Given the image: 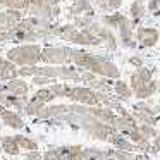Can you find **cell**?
Instances as JSON below:
<instances>
[{
    "instance_id": "12",
    "label": "cell",
    "mask_w": 160,
    "mask_h": 160,
    "mask_svg": "<svg viewBox=\"0 0 160 160\" xmlns=\"http://www.w3.org/2000/svg\"><path fill=\"white\" fill-rule=\"evenodd\" d=\"M35 98L40 102H43V103H50L52 100H55V93L52 91V88H42V90H38L35 93Z\"/></svg>"
},
{
    "instance_id": "17",
    "label": "cell",
    "mask_w": 160,
    "mask_h": 160,
    "mask_svg": "<svg viewBox=\"0 0 160 160\" xmlns=\"http://www.w3.org/2000/svg\"><path fill=\"white\" fill-rule=\"evenodd\" d=\"M24 160H43V155L38 152H29L28 155L24 157Z\"/></svg>"
},
{
    "instance_id": "8",
    "label": "cell",
    "mask_w": 160,
    "mask_h": 160,
    "mask_svg": "<svg viewBox=\"0 0 160 160\" xmlns=\"http://www.w3.org/2000/svg\"><path fill=\"white\" fill-rule=\"evenodd\" d=\"M69 59V52H66V48L59 50H45L43 53V60L45 62H66Z\"/></svg>"
},
{
    "instance_id": "18",
    "label": "cell",
    "mask_w": 160,
    "mask_h": 160,
    "mask_svg": "<svg viewBox=\"0 0 160 160\" xmlns=\"http://www.w3.org/2000/svg\"><path fill=\"white\" fill-rule=\"evenodd\" d=\"M33 83L35 84H47V83H50V79L45 76H36V78H33Z\"/></svg>"
},
{
    "instance_id": "15",
    "label": "cell",
    "mask_w": 160,
    "mask_h": 160,
    "mask_svg": "<svg viewBox=\"0 0 160 160\" xmlns=\"http://www.w3.org/2000/svg\"><path fill=\"white\" fill-rule=\"evenodd\" d=\"M43 160H60L57 148H50V150H47V152L43 153Z\"/></svg>"
},
{
    "instance_id": "22",
    "label": "cell",
    "mask_w": 160,
    "mask_h": 160,
    "mask_svg": "<svg viewBox=\"0 0 160 160\" xmlns=\"http://www.w3.org/2000/svg\"><path fill=\"white\" fill-rule=\"evenodd\" d=\"M0 131H2V121H0Z\"/></svg>"
},
{
    "instance_id": "20",
    "label": "cell",
    "mask_w": 160,
    "mask_h": 160,
    "mask_svg": "<svg viewBox=\"0 0 160 160\" xmlns=\"http://www.w3.org/2000/svg\"><path fill=\"white\" fill-rule=\"evenodd\" d=\"M134 160H150V158H148L146 155H136V157H134Z\"/></svg>"
},
{
    "instance_id": "16",
    "label": "cell",
    "mask_w": 160,
    "mask_h": 160,
    "mask_svg": "<svg viewBox=\"0 0 160 160\" xmlns=\"http://www.w3.org/2000/svg\"><path fill=\"white\" fill-rule=\"evenodd\" d=\"M2 4H7L12 5V7H24L26 5V0H0Z\"/></svg>"
},
{
    "instance_id": "3",
    "label": "cell",
    "mask_w": 160,
    "mask_h": 160,
    "mask_svg": "<svg viewBox=\"0 0 160 160\" xmlns=\"http://www.w3.org/2000/svg\"><path fill=\"white\" fill-rule=\"evenodd\" d=\"M9 59L16 64H21V66H33L42 59V53H40L38 47H21V48H14L9 52Z\"/></svg>"
},
{
    "instance_id": "19",
    "label": "cell",
    "mask_w": 160,
    "mask_h": 160,
    "mask_svg": "<svg viewBox=\"0 0 160 160\" xmlns=\"http://www.w3.org/2000/svg\"><path fill=\"white\" fill-rule=\"evenodd\" d=\"M5 93H7V91H5V84H4V83H2V81H0V98L4 97V95H5Z\"/></svg>"
},
{
    "instance_id": "1",
    "label": "cell",
    "mask_w": 160,
    "mask_h": 160,
    "mask_svg": "<svg viewBox=\"0 0 160 160\" xmlns=\"http://www.w3.org/2000/svg\"><path fill=\"white\" fill-rule=\"evenodd\" d=\"M52 91L55 97L62 98H71V100L83 103L86 107H100V100H98V93L91 88H81V86H67V84H53Z\"/></svg>"
},
{
    "instance_id": "14",
    "label": "cell",
    "mask_w": 160,
    "mask_h": 160,
    "mask_svg": "<svg viewBox=\"0 0 160 160\" xmlns=\"http://www.w3.org/2000/svg\"><path fill=\"white\" fill-rule=\"evenodd\" d=\"M19 76H22V78H28V76H36V67H33V66L21 67V69H19Z\"/></svg>"
},
{
    "instance_id": "10",
    "label": "cell",
    "mask_w": 160,
    "mask_h": 160,
    "mask_svg": "<svg viewBox=\"0 0 160 160\" xmlns=\"http://www.w3.org/2000/svg\"><path fill=\"white\" fill-rule=\"evenodd\" d=\"M0 148L4 150V153H7V155H11V157L19 155V152H21V148L18 146L14 136H4V139H2V146H0Z\"/></svg>"
},
{
    "instance_id": "2",
    "label": "cell",
    "mask_w": 160,
    "mask_h": 160,
    "mask_svg": "<svg viewBox=\"0 0 160 160\" xmlns=\"http://www.w3.org/2000/svg\"><path fill=\"white\" fill-rule=\"evenodd\" d=\"M131 84H132V91L138 98H146L150 95H153L157 91V84L155 81H152L148 71H138L134 76L131 78Z\"/></svg>"
},
{
    "instance_id": "5",
    "label": "cell",
    "mask_w": 160,
    "mask_h": 160,
    "mask_svg": "<svg viewBox=\"0 0 160 160\" xmlns=\"http://www.w3.org/2000/svg\"><path fill=\"white\" fill-rule=\"evenodd\" d=\"M5 91L9 95H14V97H26L29 91V86L22 79H12L5 83Z\"/></svg>"
},
{
    "instance_id": "9",
    "label": "cell",
    "mask_w": 160,
    "mask_h": 160,
    "mask_svg": "<svg viewBox=\"0 0 160 160\" xmlns=\"http://www.w3.org/2000/svg\"><path fill=\"white\" fill-rule=\"evenodd\" d=\"M16 138V143L21 150H28V152H38V143L35 141L33 138L26 134H14Z\"/></svg>"
},
{
    "instance_id": "13",
    "label": "cell",
    "mask_w": 160,
    "mask_h": 160,
    "mask_svg": "<svg viewBox=\"0 0 160 160\" xmlns=\"http://www.w3.org/2000/svg\"><path fill=\"white\" fill-rule=\"evenodd\" d=\"M115 93H117V97L122 98V100H129V98H131V95H132V91L129 90L124 83H121V81H119V83L115 84Z\"/></svg>"
},
{
    "instance_id": "6",
    "label": "cell",
    "mask_w": 160,
    "mask_h": 160,
    "mask_svg": "<svg viewBox=\"0 0 160 160\" xmlns=\"http://www.w3.org/2000/svg\"><path fill=\"white\" fill-rule=\"evenodd\" d=\"M18 74H19V71L16 69L14 64H11L5 59H0V81L18 79Z\"/></svg>"
},
{
    "instance_id": "21",
    "label": "cell",
    "mask_w": 160,
    "mask_h": 160,
    "mask_svg": "<svg viewBox=\"0 0 160 160\" xmlns=\"http://www.w3.org/2000/svg\"><path fill=\"white\" fill-rule=\"evenodd\" d=\"M2 139H4V136L0 134V146H2Z\"/></svg>"
},
{
    "instance_id": "7",
    "label": "cell",
    "mask_w": 160,
    "mask_h": 160,
    "mask_svg": "<svg viewBox=\"0 0 160 160\" xmlns=\"http://www.w3.org/2000/svg\"><path fill=\"white\" fill-rule=\"evenodd\" d=\"M108 143L110 145H114L117 150H121V152H128L131 153L132 150H136V145H132L131 141H128V139L124 138V136L121 134V132H115L114 136H112L110 139H108Z\"/></svg>"
},
{
    "instance_id": "11",
    "label": "cell",
    "mask_w": 160,
    "mask_h": 160,
    "mask_svg": "<svg viewBox=\"0 0 160 160\" xmlns=\"http://www.w3.org/2000/svg\"><path fill=\"white\" fill-rule=\"evenodd\" d=\"M45 107H47V103H43V102L36 100V98L33 97L31 100L28 102V107H26L24 114H26V115H29V117H36V115H38Z\"/></svg>"
},
{
    "instance_id": "4",
    "label": "cell",
    "mask_w": 160,
    "mask_h": 160,
    "mask_svg": "<svg viewBox=\"0 0 160 160\" xmlns=\"http://www.w3.org/2000/svg\"><path fill=\"white\" fill-rule=\"evenodd\" d=\"M0 121L11 129H22L24 128V119L19 112L12 110V108L0 107Z\"/></svg>"
}]
</instances>
